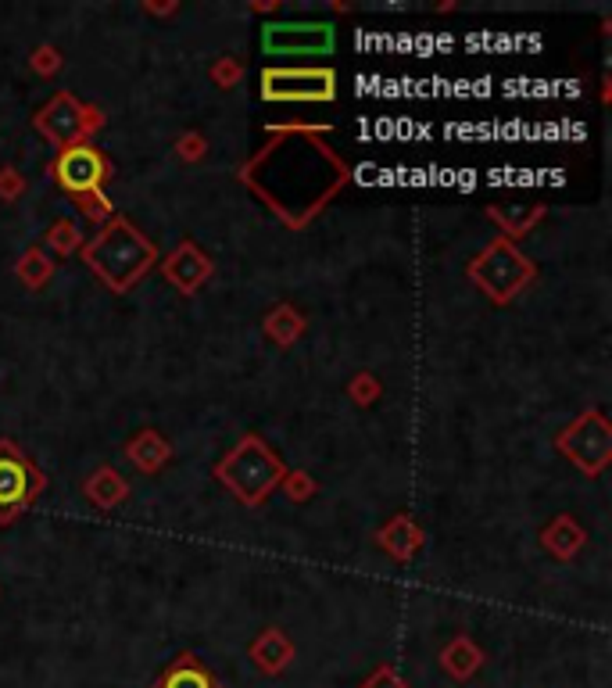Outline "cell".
I'll return each mask as SVG.
<instances>
[{
    "mask_svg": "<svg viewBox=\"0 0 612 688\" xmlns=\"http://www.w3.org/2000/svg\"><path fill=\"white\" fill-rule=\"evenodd\" d=\"M265 101H330L333 97V72L326 69H272L262 76Z\"/></svg>",
    "mask_w": 612,
    "mask_h": 688,
    "instance_id": "cell-1",
    "label": "cell"
},
{
    "mask_svg": "<svg viewBox=\"0 0 612 688\" xmlns=\"http://www.w3.org/2000/svg\"><path fill=\"white\" fill-rule=\"evenodd\" d=\"M262 43L269 54H326L333 47V29L323 26V22L265 26Z\"/></svg>",
    "mask_w": 612,
    "mask_h": 688,
    "instance_id": "cell-2",
    "label": "cell"
},
{
    "mask_svg": "<svg viewBox=\"0 0 612 688\" xmlns=\"http://www.w3.org/2000/svg\"><path fill=\"white\" fill-rule=\"evenodd\" d=\"M58 183L72 194H90L104 183V158L90 147H68L58 162Z\"/></svg>",
    "mask_w": 612,
    "mask_h": 688,
    "instance_id": "cell-3",
    "label": "cell"
},
{
    "mask_svg": "<svg viewBox=\"0 0 612 688\" xmlns=\"http://www.w3.org/2000/svg\"><path fill=\"white\" fill-rule=\"evenodd\" d=\"M33 470L18 452H0V513H15L33 491Z\"/></svg>",
    "mask_w": 612,
    "mask_h": 688,
    "instance_id": "cell-4",
    "label": "cell"
},
{
    "mask_svg": "<svg viewBox=\"0 0 612 688\" xmlns=\"http://www.w3.org/2000/svg\"><path fill=\"white\" fill-rule=\"evenodd\" d=\"M154 688H219V685H215V678L204 671L201 663L190 660V656H183V660H176L169 671L158 678V685Z\"/></svg>",
    "mask_w": 612,
    "mask_h": 688,
    "instance_id": "cell-5",
    "label": "cell"
},
{
    "mask_svg": "<svg viewBox=\"0 0 612 688\" xmlns=\"http://www.w3.org/2000/svg\"><path fill=\"white\" fill-rule=\"evenodd\" d=\"M362 688H408V685H405V681H401L394 671H376L373 678H369Z\"/></svg>",
    "mask_w": 612,
    "mask_h": 688,
    "instance_id": "cell-6",
    "label": "cell"
}]
</instances>
